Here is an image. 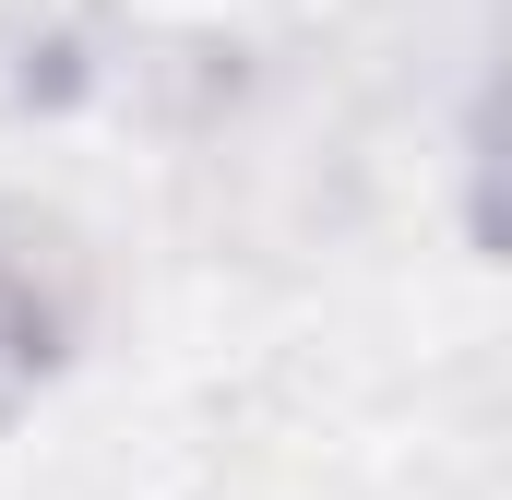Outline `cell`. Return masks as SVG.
Segmentation results:
<instances>
[{
    "instance_id": "1",
    "label": "cell",
    "mask_w": 512,
    "mask_h": 500,
    "mask_svg": "<svg viewBox=\"0 0 512 500\" xmlns=\"http://www.w3.org/2000/svg\"><path fill=\"white\" fill-rule=\"evenodd\" d=\"M48 334H60V310H48V298H36V274L0 250V405L48 370Z\"/></svg>"
}]
</instances>
